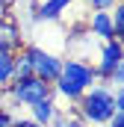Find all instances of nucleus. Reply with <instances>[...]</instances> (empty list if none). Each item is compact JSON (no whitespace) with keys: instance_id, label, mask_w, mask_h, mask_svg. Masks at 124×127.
Instances as JSON below:
<instances>
[{"instance_id":"f257e3e1","label":"nucleus","mask_w":124,"mask_h":127,"mask_svg":"<svg viewBox=\"0 0 124 127\" xmlns=\"http://www.w3.org/2000/svg\"><path fill=\"white\" fill-rule=\"evenodd\" d=\"M97 83V74H94V65L86 62V59H80V56H74V59H62V71L59 77L50 83V89H53V95H59L62 100H68V103H77L80 95Z\"/></svg>"},{"instance_id":"f03ea898","label":"nucleus","mask_w":124,"mask_h":127,"mask_svg":"<svg viewBox=\"0 0 124 127\" xmlns=\"http://www.w3.org/2000/svg\"><path fill=\"white\" fill-rule=\"evenodd\" d=\"M77 109H80V118L89 127L106 124V121L112 118V112H118L115 103H112V89H109L106 83L89 86V89L80 95V100H77Z\"/></svg>"},{"instance_id":"7ed1b4c3","label":"nucleus","mask_w":124,"mask_h":127,"mask_svg":"<svg viewBox=\"0 0 124 127\" xmlns=\"http://www.w3.org/2000/svg\"><path fill=\"white\" fill-rule=\"evenodd\" d=\"M9 95H12L15 103H21V106H32V103L50 97L53 89H50V83H44L41 77L27 74V77H15V80L9 83Z\"/></svg>"},{"instance_id":"20e7f679","label":"nucleus","mask_w":124,"mask_h":127,"mask_svg":"<svg viewBox=\"0 0 124 127\" xmlns=\"http://www.w3.org/2000/svg\"><path fill=\"white\" fill-rule=\"evenodd\" d=\"M24 50H27V56L32 62V74L35 77H41L44 83H53L59 77V71H62V56L59 53H50L44 47H35V44H27Z\"/></svg>"},{"instance_id":"39448f33","label":"nucleus","mask_w":124,"mask_h":127,"mask_svg":"<svg viewBox=\"0 0 124 127\" xmlns=\"http://www.w3.org/2000/svg\"><path fill=\"white\" fill-rule=\"evenodd\" d=\"M118 65H124V47L118 38H106L100 44V53H97V65H94V74L100 80H106Z\"/></svg>"},{"instance_id":"423d86ee","label":"nucleus","mask_w":124,"mask_h":127,"mask_svg":"<svg viewBox=\"0 0 124 127\" xmlns=\"http://www.w3.org/2000/svg\"><path fill=\"white\" fill-rule=\"evenodd\" d=\"M21 44H24L21 27L15 21L3 18L0 21V53H15V50H21Z\"/></svg>"},{"instance_id":"0eeeda50","label":"nucleus","mask_w":124,"mask_h":127,"mask_svg":"<svg viewBox=\"0 0 124 127\" xmlns=\"http://www.w3.org/2000/svg\"><path fill=\"white\" fill-rule=\"evenodd\" d=\"M89 35L100 38V41L115 38V30H112V18H109V12L92 9V15H89Z\"/></svg>"},{"instance_id":"6e6552de","label":"nucleus","mask_w":124,"mask_h":127,"mask_svg":"<svg viewBox=\"0 0 124 127\" xmlns=\"http://www.w3.org/2000/svg\"><path fill=\"white\" fill-rule=\"evenodd\" d=\"M27 109H30V118H32V121H38L41 127H47L53 118H56V112H59V106H56L53 95L44 97V100H38V103H32V106H27Z\"/></svg>"},{"instance_id":"1a4fd4ad","label":"nucleus","mask_w":124,"mask_h":127,"mask_svg":"<svg viewBox=\"0 0 124 127\" xmlns=\"http://www.w3.org/2000/svg\"><path fill=\"white\" fill-rule=\"evenodd\" d=\"M71 3H74V0H41L35 18H38V21H56V18H62V12H68Z\"/></svg>"},{"instance_id":"9d476101","label":"nucleus","mask_w":124,"mask_h":127,"mask_svg":"<svg viewBox=\"0 0 124 127\" xmlns=\"http://www.w3.org/2000/svg\"><path fill=\"white\" fill-rule=\"evenodd\" d=\"M15 80V53H0V89Z\"/></svg>"},{"instance_id":"9b49d317","label":"nucleus","mask_w":124,"mask_h":127,"mask_svg":"<svg viewBox=\"0 0 124 127\" xmlns=\"http://www.w3.org/2000/svg\"><path fill=\"white\" fill-rule=\"evenodd\" d=\"M47 127H89L83 118H74V112H56V118Z\"/></svg>"},{"instance_id":"f8f14e48","label":"nucleus","mask_w":124,"mask_h":127,"mask_svg":"<svg viewBox=\"0 0 124 127\" xmlns=\"http://www.w3.org/2000/svg\"><path fill=\"white\" fill-rule=\"evenodd\" d=\"M27 74H32V62L27 50L21 47V50H15V77H27Z\"/></svg>"},{"instance_id":"ddd939ff","label":"nucleus","mask_w":124,"mask_h":127,"mask_svg":"<svg viewBox=\"0 0 124 127\" xmlns=\"http://www.w3.org/2000/svg\"><path fill=\"white\" fill-rule=\"evenodd\" d=\"M109 18H112V30H115V38L124 35V3H115L109 9Z\"/></svg>"},{"instance_id":"4468645a","label":"nucleus","mask_w":124,"mask_h":127,"mask_svg":"<svg viewBox=\"0 0 124 127\" xmlns=\"http://www.w3.org/2000/svg\"><path fill=\"white\" fill-rule=\"evenodd\" d=\"M115 3H118V0H89V6H92V9H100V12H109Z\"/></svg>"},{"instance_id":"2eb2a0df","label":"nucleus","mask_w":124,"mask_h":127,"mask_svg":"<svg viewBox=\"0 0 124 127\" xmlns=\"http://www.w3.org/2000/svg\"><path fill=\"white\" fill-rule=\"evenodd\" d=\"M94 127H124V112H112V118L106 124H94Z\"/></svg>"},{"instance_id":"dca6fc26","label":"nucleus","mask_w":124,"mask_h":127,"mask_svg":"<svg viewBox=\"0 0 124 127\" xmlns=\"http://www.w3.org/2000/svg\"><path fill=\"white\" fill-rule=\"evenodd\" d=\"M12 118H15V115H12L6 106H0V127H12Z\"/></svg>"},{"instance_id":"f3484780","label":"nucleus","mask_w":124,"mask_h":127,"mask_svg":"<svg viewBox=\"0 0 124 127\" xmlns=\"http://www.w3.org/2000/svg\"><path fill=\"white\" fill-rule=\"evenodd\" d=\"M12 127H41V124L32 118H12Z\"/></svg>"}]
</instances>
